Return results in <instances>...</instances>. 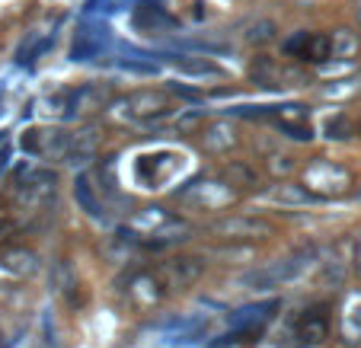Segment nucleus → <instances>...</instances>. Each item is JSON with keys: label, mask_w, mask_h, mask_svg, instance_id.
Segmentation results:
<instances>
[{"label": "nucleus", "mask_w": 361, "mask_h": 348, "mask_svg": "<svg viewBox=\"0 0 361 348\" xmlns=\"http://www.w3.org/2000/svg\"><path fill=\"white\" fill-rule=\"evenodd\" d=\"M310 259H314V249H298V253L285 256V259H275L259 268H252V272H246L240 281H243L246 287H256V291H272V287L288 285V281L298 278Z\"/></svg>", "instance_id": "nucleus-1"}, {"label": "nucleus", "mask_w": 361, "mask_h": 348, "mask_svg": "<svg viewBox=\"0 0 361 348\" xmlns=\"http://www.w3.org/2000/svg\"><path fill=\"white\" fill-rule=\"evenodd\" d=\"M304 185L314 198L345 195L348 185H352V173H348L342 163H333V160H317V163L307 166Z\"/></svg>", "instance_id": "nucleus-2"}, {"label": "nucleus", "mask_w": 361, "mask_h": 348, "mask_svg": "<svg viewBox=\"0 0 361 348\" xmlns=\"http://www.w3.org/2000/svg\"><path fill=\"white\" fill-rule=\"evenodd\" d=\"M74 147V137L68 131H42V128H32L23 135V151L32 154V157H42V160H64Z\"/></svg>", "instance_id": "nucleus-3"}, {"label": "nucleus", "mask_w": 361, "mask_h": 348, "mask_svg": "<svg viewBox=\"0 0 361 348\" xmlns=\"http://www.w3.org/2000/svg\"><path fill=\"white\" fill-rule=\"evenodd\" d=\"M202 272H204L202 259H195V256H173V259L160 262L157 278L164 281V287H170V291H185V287H192L202 278Z\"/></svg>", "instance_id": "nucleus-4"}, {"label": "nucleus", "mask_w": 361, "mask_h": 348, "mask_svg": "<svg viewBox=\"0 0 361 348\" xmlns=\"http://www.w3.org/2000/svg\"><path fill=\"white\" fill-rule=\"evenodd\" d=\"M285 51L291 58H300V61H326L333 58V42L329 35H320V32H298L294 39L285 42Z\"/></svg>", "instance_id": "nucleus-5"}, {"label": "nucleus", "mask_w": 361, "mask_h": 348, "mask_svg": "<svg viewBox=\"0 0 361 348\" xmlns=\"http://www.w3.org/2000/svg\"><path fill=\"white\" fill-rule=\"evenodd\" d=\"M212 233H218L224 240H262L272 237V224L256 218H221L212 224Z\"/></svg>", "instance_id": "nucleus-6"}, {"label": "nucleus", "mask_w": 361, "mask_h": 348, "mask_svg": "<svg viewBox=\"0 0 361 348\" xmlns=\"http://www.w3.org/2000/svg\"><path fill=\"white\" fill-rule=\"evenodd\" d=\"M109 42H112V29L106 26V23H87V26L77 32L71 58H74V61H90V58L102 55V48L109 45Z\"/></svg>", "instance_id": "nucleus-7"}, {"label": "nucleus", "mask_w": 361, "mask_h": 348, "mask_svg": "<svg viewBox=\"0 0 361 348\" xmlns=\"http://www.w3.org/2000/svg\"><path fill=\"white\" fill-rule=\"evenodd\" d=\"M279 310V301H266V304H250V307L237 310L231 320L233 335H259L266 329V323L275 316Z\"/></svg>", "instance_id": "nucleus-8"}, {"label": "nucleus", "mask_w": 361, "mask_h": 348, "mask_svg": "<svg viewBox=\"0 0 361 348\" xmlns=\"http://www.w3.org/2000/svg\"><path fill=\"white\" fill-rule=\"evenodd\" d=\"M164 103L166 96L164 93H154V89H141V93H131L128 99H122L118 103V116L125 118H154L164 112Z\"/></svg>", "instance_id": "nucleus-9"}, {"label": "nucleus", "mask_w": 361, "mask_h": 348, "mask_svg": "<svg viewBox=\"0 0 361 348\" xmlns=\"http://www.w3.org/2000/svg\"><path fill=\"white\" fill-rule=\"evenodd\" d=\"M68 99V118H74L77 112H96L106 106L109 99V87H99V83H87V87H77L74 93L64 96Z\"/></svg>", "instance_id": "nucleus-10"}, {"label": "nucleus", "mask_w": 361, "mask_h": 348, "mask_svg": "<svg viewBox=\"0 0 361 348\" xmlns=\"http://www.w3.org/2000/svg\"><path fill=\"white\" fill-rule=\"evenodd\" d=\"M298 339L304 345H323L329 339V316L323 313V307L307 310L300 316V326H298Z\"/></svg>", "instance_id": "nucleus-11"}, {"label": "nucleus", "mask_w": 361, "mask_h": 348, "mask_svg": "<svg viewBox=\"0 0 361 348\" xmlns=\"http://www.w3.org/2000/svg\"><path fill=\"white\" fill-rule=\"evenodd\" d=\"M55 182H58V176L51 170H23L20 173V192L29 201H39V198L51 195Z\"/></svg>", "instance_id": "nucleus-12"}, {"label": "nucleus", "mask_w": 361, "mask_h": 348, "mask_svg": "<svg viewBox=\"0 0 361 348\" xmlns=\"http://www.w3.org/2000/svg\"><path fill=\"white\" fill-rule=\"evenodd\" d=\"M339 329L342 339L348 345H358L361 342V294H348L345 304H342V316H339Z\"/></svg>", "instance_id": "nucleus-13"}, {"label": "nucleus", "mask_w": 361, "mask_h": 348, "mask_svg": "<svg viewBox=\"0 0 361 348\" xmlns=\"http://www.w3.org/2000/svg\"><path fill=\"white\" fill-rule=\"evenodd\" d=\"M128 294L141 304V307H154V304L164 297V281H160L157 275H137V278L131 281Z\"/></svg>", "instance_id": "nucleus-14"}, {"label": "nucleus", "mask_w": 361, "mask_h": 348, "mask_svg": "<svg viewBox=\"0 0 361 348\" xmlns=\"http://www.w3.org/2000/svg\"><path fill=\"white\" fill-rule=\"evenodd\" d=\"M202 144H204V151L224 154V151H231L233 144H237V135H233V128L227 122H214V125H208V128H204Z\"/></svg>", "instance_id": "nucleus-15"}, {"label": "nucleus", "mask_w": 361, "mask_h": 348, "mask_svg": "<svg viewBox=\"0 0 361 348\" xmlns=\"http://www.w3.org/2000/svg\"><path fill=\"white\" fill-rule=\"evenodd\" d=\"M176 70L185 77H208V80H218V77H224V68H218L214 61H204V58H176Z\"/></svg>", "instance_id": "nucleus-16"}, {"label": "nucleus", "mask_w": 361, "mask_h": 348, "mask_svg": "<svg viewBox=\"0 0 361 348\" xmlns=\"http://www.w3.org/2000/svg\"><path fill=\"white\" fill-rule=\"evenodd\" d=\"M0 262H4V268H10L13 275H35V268H39V259H35V253H29V249H7V253L0 256Z\"/></svg>", "instance_id": "nucleus-17"}, {"label": "nucleus", "mask_w": 361, "mask_h": 348, "mask_svg": "<svg viewBox=\"0 0 361 348\" xmlns=\"http://www.w3.org/2000/svg\"><path fill=\"white\" fill-rule=\"evenodd\" d=\"M272 201H279V205H307V201H317V198L307 192V185L279 182L272 185Z\"/></svg>", "instance_id": "nucleus-18"}, {"label": "nucleus", "mask_w": 361, "mask_h": 348, "mask_svg": "<svg viewBox=\"0 0 361 348\" xmlns=\"http://www.w3.org/2000/svg\"><path fill=\"white\" fill-rule=\"evenodd\" d=\"M189 233H192V227L185 220L170 218L164 227L150 230V237H154V243H179V240H189Z\"/></svg>", "instance_id": "nucleus-19"}, {"label": "nucleus", "mask_w": 361, "mask_h": 348, "mask_svg": "<svg viewBox=\"0 0 361 348\" xmlns=\"http://www.w3.org/2000/svg\"><path fill=\"white\" fill-rule=\"evenodd\" d=\"M329 42H333V58L358 55V32H352V29H336V32L329 35Z\"/></svg>", "instance_id": "nucleus-20"}, {"label": "nucleus", "mask_w": 361, "mask_h": 348, "mask_svg": "<svg viewBox=\"0 0 361 348\" xmlns=\"http://www.w3.org/2000/svg\"><path fill=\"white\" fill-rule=\"evenodd\" d=\"M74 195H77V201H80V208L90 214V218H102L106 214V208L96 201V195H93V189H90V182H87V176H80L74 182Z\"/></svg>", "instance_id": "nucleus-21"}, {"label": "nucleus", "mask_w": 361, "mask_h": 348, "mask_svg": "<svg viewBox=\"0 0 361 348\" xmlns=\"http://www.w3.org/2000/svg\"><path fill=\"white\" fill-rule=\"evenodd\" d=\"M224 179H227L231 185H243V189L256 185V173H252L246 163H231V166L224 170Z\"/></svg>", "instance_id": "nucleus-22"}, {"label": "nucleus", "mask_w": 361, "mask_h": 348, "mask_svg": "<svg viewBox=\"0 0 361 348\" xmlns=\"http://www.w3.org/2000/svg\"><path fill=\"white\" fill-rule=\"evenodd\" d=\"M246 39L256 42V45H262V42H272V39H275V23H272V20L256 23V26H252L250 32H246Z\"/></svg>", "instance_id": "nucleus-23"}, {"label": "nucleus", "mask_w": 361, "mask_h": 348, "mask_svg": "<svg viewBox=\"0 0 361 348\" xmlns=\"http://www.w3.org/2000/svg\"><path fill=\"white\" fill-rule=\"evenodd\" d=\"M279 128L285 131L291 141H310V137H314V131H310L307 122H279Z\"/></svg>", "instance_id": "nucleus-24"}, {"label": "nucleus", "mask_w": 361, "mask_h": 348, "mask_svg": "<svg viewBox=\"0 0 361 348\" xmlns=\"http://www.w3.org/2000/svg\"><path fill=\"white\" fill-rule=\"evenodd\" d=\"M118 68L128 70V74H157V64L154 61H137V58H118Z\"/></svg>", "instance_id": "nucleus-25"}, {"label": "nucleus", "mask_w": 361, "mask_h": 348, "mask_svg": "<svg viewBox=\"0 0 361 348\" xmlns=\"http://www.w3.org/2000/svg\"><path fill=\"white\" fill-rule=\"evenodd\" d=\"M212 256H218V259H250L252 249L250 246H231V249H212Z\"/></svg>", "instance_id": "nucleus-26"}, {"label": "nucleus", "mask_w": 361, "mask_h": 348, "mask_svg": "<svg viewBox=\"0 0 361 348\" xmlns=\"http://www.w3.org/2000/svg\"><path fill=\"white\" fill-rule=\"evenodd\" d=\"M269 166H272L275 173H279V170H281V173H288L294 163H291V160H288V157H272V163H269Z\"/></svg>", "instance_id": "nucleus-27"}, {"label": "nucleus", "mask_w": 361, "mask_h": 348, "mask_svg": "<svg viewBox=\"0 0 361 348\" xmlns=\"http://www.w3.org/2000/svg\"><path fill=\"white\" fill-rule=\"evenodd\" d=\"M355 266H358V272H361V237L355 240Z\"/></svg>", "instance_id": "nucleus-28"}, {"label": "nucleus", "mask_w": 361, "mask_h": 348, "mask_svg": "<svg viewBox=\"0 0 361 348\" xmlns=\"http://www.w3.org/2000/svg\"><path fill=\"white\" fill-rule=\"evenodd\" d=\"M358 26H361V10H358Z\"/></svg>", "instance_id": "nucleus-29"}]
</instances>
